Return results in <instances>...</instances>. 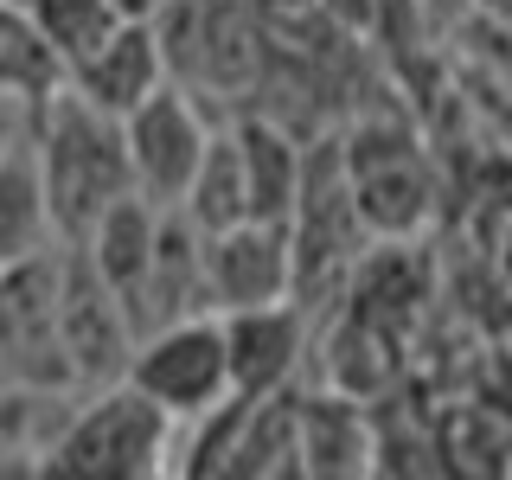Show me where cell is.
<instances>
[{"mask_svg":"<svg viewBox=\"0 0 512 480\" xmlns=\"http://www.w3.org/2000/svg\"><path fill=\"white\" fill-rule=\"evenodd\" d=\"M58 212H52V192H45V167L39 148H20L0 160V269L26 263V256L58 250Z\"/></svg>","mask_w":512,"mask_h":480,"instance_id":"13","label":"cell"},{"mask_svg":"<svg viewBox=\"0 0 512 480\" xmlns=\"http://www.w3.org/2000/svg\"><path fill=\"white\" fill-rule=\"evenodd\" d=\"M39 410H45V391H32V384H0V468H32L20 455H39V468H45V448H52L58 429L45 436Z\"/></svg>","mask_w":512,"mask_h":480,"instance_id":"20","label":"cell"},{"mask_svg":"<svg viewBox=\"0 0 512 480\" xmlns=\"http://www.w3.org/2000/svg\"><path fill=\"white\" fill-rule=\"evenodd\" d=\"M116 7L128 13V20H154V7H160V0H116Z\"/></svg>","mask_w":512,"mask_h":480,"instance_id":"23","label":"cell"},{"mask_svg":"<svg viewBox=\"0 0 512 480\" xmlns=\"http://www.w3.org/2000/svg\"><path fill=\"white\" fill-rule=\"evenodd\" d=\"M26 13H32V26L45 32V45L64 58V71L84 64L96 45L128 20L116 0H26Z\"/></svg>","mask_w":512,"mask_h":480,"instance_id":"17","label":"cell"},{"mask_svg":"<svg viewBox=\"0 0 512 480\" xmlns=\"http://www.w3.org/2000/svg\"><path fill=\"white\" fill-rule=\"evenodd\" d=\"M122 128H128L135 192H148L154 205L180 212L192 180H199V167H205V154H212V135H218V128H205L199 103H192L180 84H160L141 109H128Z\"/></svg>","mask_w":512,"mask_h":480,"instance_id":"6","label":"cell"},{"mask_svg":"<svg viewBox=\"0 0 512 480\" xmlns=\"http://www.w3.org/2000/svg\"><path fill=\"white\" fill-rule=\"evenodd\" d=\"M180 212L199 224L205 237L212 231H231V224L250 218V180H244V148H237V128H218L212 135V154H205L199 180H192Z\"/></svg>","mask_w":512,"mask_h":480,"instance_id":"16","label":"cell"},{"mask_svg":"<svg viewBox=\"0 0 512 480\" xmlns=\"http://www.w3.org/2000/svg\"><path fill=\"white\" fill-rule=\"evenodd\" d=\"M173 429L180 423H173L135 378H116L58 423L39 474H58V480H148V474H167L173 468L167 461Z\"/></svg>","mask_w":512,"mask_h":480,"instance_id":"2","label":"cell"},{"mask_svg":"<svg viewBox=\"0 0 512 480\" xmlns=\"http://www.w3.org/2000/svg\"><path fill=\"white\" fill-rule=\"evenodd\" d=\"M160 224H167V205H154L148 192H128V199H116L103 218H96V231L84 237V244H77L90 256L96 276L122 295L128 320H135V301H141V288H148V276H154Z\"/></svg>","mask_w":512,"mask_h":480,"instance_id":"11","label":"cell"},{"mask_svg":"<svg viewBox=\"0 0 512 480\" xmlns=\"http://www.w3.org/2000/svg\"><path fill=\"white\" fill-rule=\"evenodd\" d=\"M64 256L71 250H45L0 269V384H77L64 352Z\"/></svg>","mask_w":512,"mask_h":480,"instance_id":"4","label":"cell"},{"mask_svg":"<svg viewBox=\"0 0 512 480\" xmlns=\"http://www.w3.org/2000/svg\"><path fill=\"white\" fill-rule=\"evenodd\" d=\"M442 455H448V468H468V474H506L512 468V429L493 410L468 404V410H455V423H448Z\"/></svg>","mask_w":512,"mask_h":480,"instance_id":"19","label":"cell"},{"mask_svg":"<svg viewBox=\"0 0 512 480\" xmlns=\"http://www.w3.org/2000/svg\"><path fill=\"white\" fill-rule=\"evenodd\" d=\"M167 71H173V58H167V39H160V20H122L84 64L64 71V84L84 90L109 116H128V109H141L167 84Z\"/></svg>","mask_w":512,"mask_h":480,"instance_id":"9","label":"cell"},{"mask_svg":"<svg viewBox=\"0 0 512 480\" xmlns=\"http://www.w3.org/2000/svg\"><path fill=\"white\" fill-rule=\"evenodd\" d=\"M378 436L365 423L359 397L320 391L301 404V474H372Z\"/></svg>","mask_w":512,"mask_h":480,"instance_id":"14","label":"cell"},{"mask_svg":"<svg viewBox=\"0 0 512 480\" xmlns=\"http://www.w3.org/2000/svg\"><path fill=\"white\" fill-rule=\"evenodd\" d=\"M237 148H244V180H250V218H269V224H288L308 192V154L301 141L276 128L269 116H250L237 122Z\"/></svg>","mask_w":512,"mask_h":480,"instance_id":"12","label":"cell"},{"mask_svg":"<svg viewBox=\"0 0 512 480\" xmlns=\"http://www.w3.org/2000/svg\"><path fill=\"white\" fill-rule=\"evenodd\" d=\"M160 39H167V58L186 52V45H199L192 52V71L205 77L212 90H244L256 84V71H263V32L244 7H231V0H180V7L160 13Z\"/></svg>","mask_w":512,"mask_h":480,"instance_id":"8","label":"cell"},{"mask_svg":"<svg viewBox=\"0 0 512 480\" xmlns=\"http://www.w3.org/2000/svg\"><path fill=\"white\" fill-rule=\"evenodd\" d=\"M39 128H45V90L0 84V160L20 148H39Z\"/></svg>","mask_w":512,"mask_h":480,"instance_id":"21","label":"cell"},{"mask_svg":"<svg viewBox=\"0 0 512 480\" xmlns=\"http://www.w3.org/2000/svg\"><path fill=\"white\" fill-rule=\"evenodd\" d=\"M224 340H231L237 397H276L301 372V308H288V301L231 308L224 314Z\"/></svg>","mask_w":512,"mask_h":480,"instance_id":"10","label":"cell"},{"mask_svg":"<svg viewBox=\"0 0 512 480\" xmlns=\"http://www.w3.org/2000/svg\"><path fill=\"white\" fill-rule=\"evenodd\" d=\"M0 84L45 90V96L64 84V58L45 45V32L32 26V13L20 0H0Z\"/></svg>","mask_w":512,"mask_h":480,"instance_id":"18","label":"cell"},{"mask_svg":"<svg viewBox=\"0 0 512 480\" xmlns=\"http://www.w3.org/2000/svg\"><path fill=\"white\" fill-rule=\"evenodd\" d=\"M404 327H391V320H378V314H365V308H352L346 314V327L333 333V359H327V378H333V391H346V397H378V391H391L397 372H404Z\"/></svg>","mask_w":512,"mask_h":480,"instance_id":"15","label":"cell"},{"mask_svg":"<svg viewBox=\"0 0 512 480\" xmlns=\"http://www.w3.org/2000/svg\"><path fill=\"white\" fill-rule=\"evenodd\" d=\"M122 378H135L173 423H205L212 410H224L237 397L224 314L205 308V314H180V320L148 327L135 340V359H128Z\"/></svg>","mask_w":512,"mask_h":480,"instance_id":"3","label":"cell"},{"mask_svg":"<svg viewBox=\"0 0 512 480\" xmlns=\"http://www.w3.org/2000/svg\"><path fill=\"white\" fill-rule=\"evenodd\" d=\"M205 288L212 308H263V301H288L301 288V263H295V231L269 218H244L231 231L205 237Z\"/></svg>","mask_w":512,"mask_h":480,"instance_id":"7","label":"cell"},{"mask_svg":"<svg viewBox=\"0 0 512 480\" xmlns=\"http://www.w3.org/2000/svg\"><path fill=\"white\" fill-rule=\"evenodd\" d=\"M346 186L372 237H416L436 218V167L423 160L410 128L372 122L346 141Z\"/></svg>","mask_w":512,"mask_h":480,"instance_id":"5","label":"cell"},{"mask_svg":"<svg viewBox=\"0 0 512 480\" xmlns=\"http://www.w3.org/2000/svg\"><path fill=\"white\" fill-rule=\"evenodd\" d=\"M39 167L45 192L58 212V237L84 244L96 231V218L116 199L135 192V167H128V128L122 116L96 109L84 90L58 84L45 96V128H39Z\"/></svg>","mask_w":512,"mask_h":480,"instance_id":"1","label":"cell"},{"mask_svg":"<svg viewBox=\"0 0 512 480\" xmlns=\"http://www.w3.org/2000/svg\"><path fill=\"white\" fill-rule=\"evenodd\" d=\"M500 276H506V288H512V218H506V231H500Z\"/></svg>","mask_w":512,"mask_h":480,"instance_id":"22","label":"cell"}]
</instances>
